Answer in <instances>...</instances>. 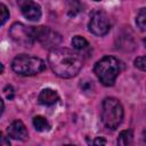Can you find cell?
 Listing matches in <instances>:
<instances>
[{
	"label": "cell",
	"mask_w": 146,
	"mask_h": 146,
	"mask_svg": "<svg viewBox=\"0 0 146 146\" xmlns=\"http://www.w3.org/2000/svg\"><path fill=\"white\" fill-rule=\"evenodd\" d=\"M48 63L52 72L63 79L75 76L83 66V59L80 54L68 48H56L50 51Z\"/></svg>",
	"instance_id": "6da1fadb"
},
{
	"label": "cell",
	"mask_w": 146,
	"mask_h": 146,
	"mask_svg": "<svg viewBox=\"0 0 146 146\" xmlns=\"http://www.w3.org/2000/svg\"><path fill=\"white\" fill-rule=\"evenodd\" d=\"M121 71V63L114 56H105L99 59L94 66V73L98 80L106 87L114 84Z\"/></svg>",
	"instance_id": "7a4b0ae2"
},
{
	"label": "cell",
	"mask_w": 146,
	"mask_h": 146,
	"mask_svg": "<svg viewBox=\"0 0 146 146\" xmlns=\"http://www.w3.org/2000/svg\"><path fill=\"white\" fill-rule=\"evenodd\" d=\"M11 68L15 73L23 76H32L46 70V63L39 57L22 54L13 59Z\"/></svg>",
	"instance_id": "3957f363"
},
{
	"label": "cell",
	"mask_w": 146,
	"mask_h": 146,
	"mask_svg": "<svg viewBox=\"0 0 146 146\" xmlns=\"http://www.w3.org/2000/svg\"><path fill=\"white\" fill-rule=\"evenodd\" d=\"M124 116L123 106L119 99L114 97H106L103 100L102 121L104 125L111 130H115L122 122Z\"/></svg>",
	"instance_id": "277c9868"
},
{
	"label": "cell",
	"mask_w": 146,
	"mask_h": 146,
	"mask_svg": "<svg viewBox=\"0 0 146 146\" xmlns=\"http://www.w3.org/2000/svg\"><path fill=\"white\" fill-rule=\"evenodd\" d=\"M33 27V34H34V39L38 40L40 42V44L49 50H54L56 48H58V46L62 43V35L51 30L48 26H32Z\"/></svg>",
	"instance_id": "5b68a950"
},
{
	"label": "cell",
	"mask_w": 146,
	"mask_h": 146,
	"mask_svg": "<svg viewBox=\"0 0 146 146\" xmlns=\"http://www.w3.org/2000/svg\"><path fill=\"white\" fill-rule=\"evenodd\" d=\"M9 35L10 38L19 46L30 48L34 43V34H33V27L26 26L23 23H14L9 29Z\"/></svg>",
	"instance_id": "8992f818"
},
{
	"label": "cell",
	"mask_w": 146,
	"mask_h": 146,
	"mask_svg": "<svg viewBox=\"0 0 146 146\" xmlns=\"http://www.w3.org/2000/svg\"><path fill=\"white\" fill-rule=\"evenodd\" d=\"M88 29L89 31L97 35V36H103L107 34L111 30V21L107 16L106 13L103 10H95L90 14V19L88 23Z\"/></svg>",
	"instance_id": "52a82bcc"
},
{
	"label": "cell",
	"mask_w": 146,
	"mask_h": 146,
	"mask_svg": "<svg viewBox=\"0 0 146 146\" xmlns=\"http://www.w3.org/2000/svg\"><path fill=\"white\" fill-rule=\"evenodd\" d=\"M17 3L18 7L21 8L23 16L26 19L36 22L41 18V7L33 0H17Z\"/></svg>",
	"instance_id": "ba28073f"
},
{
	"label": "cell",
	"mask_w": 146,
	"mask_h": 146,
	"mask_svg": "<svg viewBox=\"0 0 146 146\" xmlns=\"http://www.w3.org/2000/svg\"><path fill=\"white\" fill-rule=\"evenodd\" d=\"M7 133L13 139H18V140H25L29 136L27 129L21 120L13 121L7 128Z\"/></svg>",
	"instance_id": "9c48e42d"
},
{
	"label": "cell",
	"mask_w": 146,
	"mask_h": 146,
	"mask_svg": "<svg viewBox=\"0 0 146 146\" xmlns=\"http://www.w3.org/2000/svg\"><path fill=\"white\" fill-rule=\"evenodd\" d=\"M38 100L41 105L50 106V105L56 104L59 100V95L56 90L50 89V88H46V89H42L41 92L39 94Z\"/></svg>",
	"instance_id": "30bf717a"
},
{
	"label": "cell",
	"mask_w": 146,
	"mask_h": 146,
	"mask_svg": "<svg viewBox=\"0 0 146 146\" xmlns=\"http://www.w3.org/2000/svg\"><path fill=\"white\" fill-rule=\"evenodd\" d=\"M66 9L70 17H75L82 11V3L80 0H66Z\"/></svg>",
	"instance_id": "8fae6325"
},
{
	"label": "cell",
	"mask_w": 146,
	"mask_h": 146,
	"mask_svg": "<svg viewBox=\"0 0 146 146\" xmlns=\"http://www.w3.org/2000/svg\"><path fill=\"white\" fill-rule=\"evenodd\" d=\"M33 125H34L35 130H38L40 132H44V131H48L50 129L49 122L47 121L46 117H43L41 115H36L33 117Z\"/></svg>",
	"instance_id": "7c38bea8"
},
{
	"label": "cell",
	"mask_w": 146,
	"mask_h": 146,
	"mask_svg": "<svg viewBox=\"0 0 146 146\" xmlns=\"http://www.w3.org/2000/svg\"><path fill=\"white\" fill-rule=\"evenodd\" d=\"M132 140H133V135H132L131 130H123L119 133V137H117V144L119 145L128 146V145L132 144Z\"/></svg>",
	"instance_id": "4fadbf2b"
},
{
	"label": "cell",
	"mask_w": 146,
	"mask_h": 146,
	"mask_svg": "<svg viewBox=\"0 0 146 146\" xmlns=\"http://www.w3.org/2000/svg\"><path fill=\"white\" fill-rule=\"evenodd\" d=\"M72 46L75 50H84L89 47V42L81 35H75L72 39Z\"/></svg>",
	"instance_id": "5bb4252c"
},
{
	"label": "cell",
	"mask_w": 146,
	"mask_h": 146,
	"mask_svg": "<svg viewBox=\"0 0 146 146\" xmlns=\"http://www.w3.org/2000/svg\"><path fill=\"white\" fill-rule=\"evenodd\" d=\"M145 21H146V9L141 8L139 10V13L137 14V18H136V23L137 26L140 29V31H145L146 30V25H145Z\"/></svg>",
	"instance_id": "9a60e30c"
},
{
	"label": "cell",
	"mask_w": 146,
	"mask_h": 146,
	"mask_svg": "<svg viewBox=\"0 0 146 146\" xmlns=\"http://www.w3.org/2000/svg\"><path fill=\"white\" fill-rule=\"evenodd\" d=\"M9 18V10L8 8L3 5L0 3V26H2Z\"/></svg>",
	"instance_id": "2e32d148"
},
{
	"label": "cell",
	"mask_w": 146,
	"mask_h": 146,
	"mask_svg": "<svg viewBox=\"0 0 146 146\" xmlns=\"http://www.w3.org/2000/svg\"><path fill=\"white\" fill-rule=\"evenodd\" d=\"M135 66L137 68H139L140 71H145L146 68V62H145V56H139L135 59Z\"/></svg>",
	"instance_id": "e0dca14e"
},
{
	"label": "cell",
	"mask_w": 146,
	"mask_h": 146,
	"mask_svg": "<svg viewBox=\"0 0 146 146\" xmlns=\"http://www.w3.org/2000/svg\"><path fill=\"white\" fill-rule=\"evenodd\" d=\"M9 145H10L9 139L2 132H0V146H9Z\"/></svg>",
	"instance_id": "ac0fdd59"
},
{
	"label": "cell",
	"mask_w": 146,
	"mask_h": 146,
	"mask_svg": "<svg viewBox=\"0 0 146 146\" xmlns=\"http://www.w3.org/2000/svg\"><path fill=\"white\" fill-rule=\"evenodd\" d=\"M94 145H105L106 144V140L103 138V137H97L94 141H92Z\"/></svg>",
	"instance_id": "d6986e66"
},
{
	"label": "cell",
	"mask_w": 146,
	"mask_h": 146,
	"mask_svg": "<svg viewBox=\"0 0 146 146\" xmlns=\"http://www.w3.org/2000/svg\"><path fill=\"white\" fill-rule=\"evenodd\" d=\"M3 108H5V104H3V100H2L1 97H0V115H1L2 112H3Z\"/></svg>",
	"instance_id": "ffe728a7"
},
{
	"label": "cell",
	"mask_w": 146,
	"mask_h": 146,
	"mask_svg": "<svg viewBox=\"0 0 146 146\" xmlns=\"http://www.w3.org/2000/svg\"><path fill=\"white\" fill-rule=\"evenodd\" d=\"M3 70H5V67H3V65L1 64V62H0V74L3 72Z\"/></svg>",
	"instance_id": "44dd1931"
},
{
	"label": "cell",
	"mask_w": 146,
	"mask_h": 146,
	"mask_svg": "<svg viewBox=\"0 0 146 146\" xmlns=\"http://www.w3.org/2000/svg\"><path fill=\"white\" fill-rule=\"evenodd\" d=\"M94 1H100V0H94Z\"/></svg>",
	"instance_id": "7402d4cb"
}]
</instances>
